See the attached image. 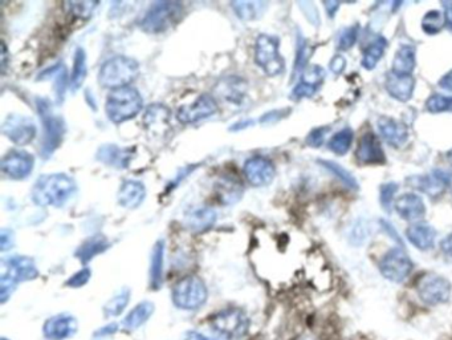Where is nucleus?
<instances>
[{
	"instance_id": "nucleus-1",
	"label": "nucleus",
	"mask_w": 452,
	"mask_h": 340,
	"mask_svg": "<svg viewBox=\"0 0 452 340\" xmlns=\"http://www.w3.org/2000/svg\"><path fill=\"white\" fill-rule=\"evenodd\" d=\"M76 193V182L64 173L46 175L36 181L32 189V200L39 206L61 208Z\"/></svg>"
},
{
	"instance_id": "nucleus-2",
	"label": "nucleus",
	"mask_w": 452,
	"mask_h": 340,
	"mask_svg": "<svg viewBox=\"0 0 452 340\" xmlns=\"http://www.w3.org/2000/svg\"><path fill=\"white\" fill-rule=\"evenodd\" d=\"M39 270L36 267L35 260L25 256H12L4 259L1 263V277H0V298L1 303H6L7 299L15 291L18 283L32 281L37 278Z\"/></svg>"
},
{
	"instance_id": "nucleus-3",
	"label": "nucleus",
	"mask_w": 452,
	"mask_h": 340,
	"mask_svg": "<svg viewBox=\"0 0 452 340\" xmlns=\"http://www.w3.org/2000/svg\"><path fill=\"white\" fill-rule=\"evenodd\" d=\"M139 75L138 63L128 56L118 55L106 60L98 72V82L106 89H121L129 87Z\"/></svg>"
},
{
	"instance_id": "nucleus-4",
	"label": "nucleus",
	"mask_w": 452,
	"mask_h": 340,
	"mask_svg": "<svg viewBox=\"0 0 452 340\" xmlns=\"http://www.w3.org/2000/svg\"><path fill=\"white\" fill-rule=\"evenodd\" d=\"M143 106V100L136 88L125 87L112 91L105 103L106 116L115 124L136 118Z\"/></svg>"
},
{
	"instance_id": "nucleus-5",
	"label": "nucleus",
	"mask_w": 452,
	"mask_h": 340,
	"mask_svg": "<svg viewBox=\"0 0 452 340\" xmlns=\"http://www.w3.org/2000/svg\"><path fill=\"white\" fill-rule=\"evenodd\" d=\"M183 6L178 1H157L143 15L141 28L148 34H163L182 18Z\"/></svg>"
},
{
	"instance_id": "nucleus-6",
	"label": "nucleus",
	"mask_w": 452,
	"mask_h": 340,
	"mask_svg": "<svg viewBox=\"0 0 452 340\" xmlns=\"http://www.w3.org/2000/svg\"><path fill=\"white\" fill-rule=\"evenodd\" d=\"M172 298L178 308L194 311L207 302L209 291L206 283L199 277L187 275L175 283Z\"/></svg>"
},
{
	"instance_id": "nucleus-7",
	"label": "nucleus",
	"mask_w": 452,
	"mask_h": 340,
	"mask_svg": "<svg viewBox=\"0 0 452 340\" xmlns=\"http://www.w3.org/2000/svg\"><path fill=\"white\" fill-rule=\"evenodd\" d=\"M37 109H39V115L41 118V124H43V130H44L41 154L44 157H49L63 142L64 134H65V122L63 118L55 113V111H52L51 104L46 100L39 99Z\"/></svg>"
},
{
	"instance_id": "nucleus-8",
	"label": "nucleus",
	"mask_w": 452,
	"mask_h": 340,
	"mask_svg": "<svg viewBox=\"0 0 452 340\" xmlns=\"http://www.w3.org/2000/svg\"><path fill=\"white\" fill-rule=\"evenodd\" d=\"M211 327L227 340H239L243 338L250 329V319L240 308H224L211 317Z\"/></svg>"
},
{
	"instance_id": "nucleus-9",
	"label": "nucleus",
	"mask_w": 452,
	"mask_h": 340,
	"mask_svg": "<svg viewBox=\"0 0 452 340\" xmlns=\"http://www.w3.org/2000/svg\"><path fill=\"white\" fill-rule=\"evenodd\" d=\"M255 61L268 76H278L284 72L285 61L280 55L276 37L260 35L256 39Z\"/></svg>"
},
{
	"instance_id": "nucleus-10",
	"label": "nucleus",
	"mask_w": 452,
	"mask_h": 340,
	"mask_svg": "<svg viewBox=\"0 0 452 340\" xmlns=\"http://www.w3.org/2000/svg\"><path fill=\"white\" fill-rule=\"evenodd\" d=\"M419 298L429 306L441 305L451 298V283L437 274L423 275L417 284Z\"/></svg>"
},
{
	"instance_id": "nucleus-11",
	"label": "nucleus",
	"mask_w": 452,
	"mask_h": 340,
	"mask_svg": "<svg viewBox=\"0 0 452 340\" xmlns=\"http://www.w3.org/2000/svg\"><path fill=\"white\" fill-rule=\"evenodd\" d=\"M380 270L386 279L401 283L413 270V262L402 248L395 247L383 256L380 262Z\"/></svg>"
},
{
	"instance_id": "nucleus-12",
	"label": "nucleus",
	"mask_w": 452,
	"mask_h": 340,
	"mask_svg": "<svg viewBox=\"0 0 452 340\" xmlns=\"http://www.w3.org/2000/svg\"><path fill=\"white\" fill-rule=\"evenodd\" d=\"M3 133L16 145H27L35 139L36 125L32 118L22 115H10L3 122Z\"/></svg>"
},
{
	"instance_id": "nucleus-13",
	"label": "nucleus",
	"mask_w": 452,
	"mask_h": 340,
	"mask_svg": "<svg viewBox=\"0 0 452 340\" xmlns=\"http://www.w3.org/2000/svg\"><path fill=\"white\" fill-rule=\"evenodd\" d=\"M243 172L245 180L256 188L269 185L276 176L273 163L261 156L248 158L244 164Z\"/></svg>"
},
{
	"instance_id": "nucleus-14",
	"label": "nucleus",
	"mask_w": 452,
	"mask_h": 340,
	"mask_svg": "<svg viewBox=\"0 0 452 340\" xmlns=\"http://www.w3.org/2000/svg\"><path fill=\"white\" fill-rule=\"evenodd\" d=\"M218 112V103L215 97L209 94H200L190 106H182L176 118L182 124H195L200 120H206Z\"/></svg>"
},
{
	"instance_id": "nucleus-15",
	"label": "nucleus",
	"mask_w": 452,
	"mask_h": 340,
	"mask_svg": "<svg viewBox=\"0 0 452 340\" xmlns=\"http://www.w3.org/2000/svg\"><path fill=\"white\" fill-rule=\"evenodd\" d=\"M35 166V158L25 151H11L1 160V170L11 180H24L30 176Z\"/></svg>"
},
{
	"instance_id": "nucleus-16",
	"label": "nucleus",
	"mask_w": 452,
	"mask_h": 340,
	"mask_svg": "<svg viewBox=\"0 0 452 340\" xmlns=\"http://www.w3.org/2000/svg\"><path fill=\"white\" fill-rule=\"evenodd\" d=\"M79 329L76 317L68 314H60L56 317H49L43 327V332L46 339L65 340L72 338Z\"/></svg>"
},
{
	"instance_id": "nucleus-17",
	"label": "nucleus",
	"mask_w": 452,
	"mask_h": 340,
	"mask_svg": "<svg viewBox=\"0 0 452 340\" xmlns=\"http://www.w3.org/2000/svg\"><path fill=\"white\" fill-rule=\"evenodd\" d=\"M356 158L361 164H383L386 157L381 142L374 133H366L361 137L356 149Z\"/></svg>"
},
{
	"instance_id": "nucleus-18",
	"label": "nucleus",
	"mask_w": 452,
	"mask_h": 340,
	"mask_svg": "<svg viewBox=\"0 0 452 340\" xmlns=\"http://www.w3.org/2000/svg\"><path fill=\"white\" fill-rule=\"evenodd\" d=\"M118 203L125 209H137L146 199V188L141 181L127 180L118 190Z\"/></svg>"
},
{
	"instance_id": "nucleus-19",
	"label": "nucleus",
	"mask_w": 452,
	"mask_h": 340,
	"mask_svg": "<svg viewBox=\"0 0 452 340\" xmlns=\"http://www.w3.org/2000/svg\"><path fill=\"white\" fill-rule=\"evenodd\" d=\"M378 130L385 141L394 148H401L408 140V130L406 125L394 118H381L378 120Z\"/></svg>"
},
{
	"instance_id": "nucleus-20",
	"label": "nucleus",
	"mask_w": 452,
	"mask_h": 340,
	"mask_svg": "<svg viewBox=\"0 0 452 340\" xmlns=\"http://www.w3.org/2000/svg\"><path fill=\"white\" fill-rule=\"evenodd\" d=\"M243 193V182L231 175L221 177L215 184V194L221 205L236 203L242 199Z\"/></svg>"
},
{
	"instance_id": "nucleus-21",
	"label": "nucleus",
	"mask_w": 452,
	"mask_h": 340,
	"mask_svg": "<svg viewBox=\"0 0 452 340\" xmlns=\"http://www.w3.org/2000/svg\"><path fill=\"white\" fill-rule=\"evenodd\" d=\"M325 72L321 67H311L306 70H304L302 76V82L296 85V88L293 89L292 96L296 100H300L304 97H311L314 96L318 88L321 87V84L324 82Z\"/></svg>"
},
{
	"instance_id": "nucleus-22",
	"label": "nucleus",
	"mask_w": 452,
	"mask_h": 340,
	"mask_svg": "<svg viewBox=\"0 0 452 340\" xmlns=\"http://www.w3.org/2000/svg\"><path fill=\"white\" fill-rule=\"evenodd\" d=\"M215 91L221 100L230 104H240L247 96V82L242 77L228 76L217 85Z\"/></svg>"
},
{
	"instance_id": "nucleus-23",
	"label": "nucleus",
	"mask_w": 452,
	"mask_h": 340,
	"mask_svg": "<svg viewBox=\"0 0 452 340\" xmlns=\"http://www.w3.org/2000/svg\"><path fill=\"white\" fill-rule=\"evenodd\" d=\"M395 210L398 214L405 218L406 221H419L426 214V206L423 200L417 194H403L395 201Z\"/></svg>"
},
{
	"instance_id": "nucleus-24",
	"label": "nucleus",
	"mask_w": 452,
	"mask_h": 340,
	"mask_svg": "<svg viewBox=\"0 0 452 340\" xmlns=\"http://www.w3.org/2000/svg\"><path fill=\"white\" fill-rule=\"evenodd\" d=\"M415 87L413 76H401L390 72L386 77V89L389 94L399 101H407L411 99Z\"/></svg>"
},
{
	"instance_id": "nucleus-25",
	"label": "nucleus",
	"mask_w": 452,
	"mask_h": 340,
	"mask_svg": "<svg viewBox=\"0 0 452 340\" xmlns=\"http://www.w3.org/2000/svg\"><path fill=\"white\" fill-rule=\"evenodd\" d=\"M415 189L429 194L431 197H435L441 194L444 188L448 184V176L444 172H434L432 175L427 176L413 177L408 181Z\"/></svg>"
},
{
	"instance_id": "nucleus-26",
	"label": "nucleus",
	"mask_w": 452,
	"mask_h": 340,
	"mask_svg": "<svg viewBox=\"0 0 452 340\" xmlns=\"http://www.w3.org/2000/svg\"><path fill=\"white\" fill-rule=\"evenodd\" d=\"M406 237L413 246L417 247L419 250H429L435 244L437 232L427 223L417 222L408 226Z\"/></svg>"
},
{
	"instance_id": "nucleus-27",
	"label": "nucleus",
	"mask_w": 452,
	"mask_h": 340,
	"mask_svg": "<svg viewBox=\"0 0 452 340\" xmlns=\"http://www.w3.org/2000/svg\"><path fill=\"white\" fill-rule=\"evenodd\" d=\"M217 211L211 208H199L186 215L185 226L193 233H202L214 226Z\"/></svg>"
},
{
	"instance_id": "nucleus-28",
	"label": "nucleus",
	"mask_w": 452,
	"mask_h": 340,
	"mask_svg": "<svg viewBox=\"0 0 452 340\" xmlns=\"http://www.w3.org/2000/svg\"><path fill=\"white\" fill-rule=\"evenodd\" d=\"M131 156H133L131 151H128L125 148H120L116 145H105L103 148H100V151L97 153V158L101 163L117 168V169L128 168Z\"/></svg>"
},
{
	"instance_id": "nucleus-29",
	"label": "nucleus",
	"mask_w": 452,
	"mask_h": 340,
	"mask_svg": "<svg viewBox=\"0 0 452 340\" xmlns=\"http://www.w3.org/2000/svg\"><path fill=\"white\" fill-rule=\"evenodd\" d=\"M170 111L164 106H151L143 118V124L146 127V130L150 132H157V133H162L163 130L169 128L170 124Z\"/></svg>"
},
{
	"instance_id": "nucleus-30",
	"label": "nucleus",
	"mask_w": 452,
	"mask_h": 340,
	"mask_svg": "<svg viewBox=\"0 0 452 340\" xmlns=\"http://www.w3.org/2000/svg\"><path fill=\"white\" fill-rule=\"evenodd\" d=\"M163 265H164V242L158 241L151 251L150 287L160 290L163 284Z\"/></svg>"
},
{
	"instance_id": "nucleus-31",
	"label": "nucleus",
	"mask_w": 452,
	"mask_h": 340,
	"mask_svg": "<svg viewBox=\"0 0 452 340\" xmlns=\"http://www.w3.org/2000/svg\"><path fill=\"white\" fill-rule=\"evenodd\" d=\"M415 68V51L414 48L403 46L395 53L393 61V73L401 76H411Z\"/></svg>"
},
{
	"instance_id": "nucleus-32",
	"label": "nucleus",
	"mask_w": 452,
	"mask_h": 340,
	"mask_svg": "<svg viewBox=\"0 0 452 340\" xmlns=\"http://www.w3.org/2000/svg\"><path fill=\"white\" fill-rule=\"evenodd\" d=\"M154 308L155 307L151 302H148V301L141 302L124 319L125 329L134 331V329H139L141 326H143L150 319L151 315L154 314Z\"/></svg>"
},
{
	"instance_id": "nucleus-33",
	"label": "nucleus",
	"mask_w": 452,
	"mask_h": 340,
	"mask_svg": "<svg viewBox=\"0 0 452 340\" xmlns=\"http://www.w3.org/2000/svg\"><path fill=\"white\" fill-rule=\"evenodd\" d=\"M231 7L240 20L254 22L263 15L267 4L264 1H233Z\"/></svg>"
},
{
	"instance_id": "nucleus-34",
	"label": "nucleus",
	"mask_w": 452,
	"mask_h": 340,
	"mask_svg": "<svg viewBox=\"0 0 452 340\" xmlns=\"http://www.w3.org/2000/svg\"><path fill=\"white\" fill-rule=\"evenodd\" d=\"M106 248H108V241L103 237H97V238L94 237L80 246V248L76 251V257L85 265L89 260H92L96 256L104 253Z\"/></svg>"
},
{
	"instance_id": "nucleus-35",
	"label": "nucleus",
	"mask_w": 452,
	"mask_h": 340,
	"mask_svg": "<svg viewBox=\"0 0 452 340\" xmlns=\"http://www.w3.org/2000/svg\"><path fill=\"white\" fill-rule=\"evenodd\" d=\"M86 53L82 48H79L75 53V60H73V70L70 76V87L72 91H77L82 88V82L86 77Z\"/></svg>"
},
{
	"instance_id": "nucleus-36",
	"label": "nucleus",
	"mask_w": 452,
	"mask_h": 340,
	"mask_svg": "<svg viewBox=\"0 0 452 340\" xmlns=\"http://www.w3.org/2000/svg\"><path fill=\"white\" fill-rule=\"evenodd\" d=\"M386 47H387V42L385 37H378L377 40H374L363 52L362 67L366 70H373L382 58Z\"/></svg>"
},
{
	"instance_id": "nucleus-37",
	"label": "nucleus",
	"mask_w": 452,
	"mask_h": 340,
	"mask_svg": "<svg viewBox=\"0 0 452 340\" xmlns=\"http://www.w3.org/2000/svg\"><path fill=\"white\" fill-rule=\"evenodd\" d=\"M130 301V290L124 289L117 294L115 298H112L104 307V313L106 317H118L124 313Z\"/></svg>"
},
{
	"instance_id": "nucleus-38",
	"label": "nucleus",
	"mask_w": 452,
	"mask_h": 340,
	"mask_svg": "<svg viewBox=\"0 0 452 340\" xmlns=\"http://www.w3.org/2000/svg\"><path fill=\"white\" fill-rule=\"evenodd\" d=\"M353 144V130L345 128V130L337 132L329 142V148L332 152L336 153L338 156H342L348 152Z\"/></svg>"
},
{
	"instance_id": "nucleus-39",
	"label": "nucleus",
	"mask_w": 452,
	"mask_h": 340,
	"mask_svg": "<svg viewBox=\"0 0 452 340\" xmlns=\"http://www.w3.org/2000/svg\"><path fill=\"white\" fill-rule=\"evenodd\" d=\"M98 3L97 1H70L64 3V7L67 11L76 19H82L86 20L92 16L93 12L97 8Z\"/></svg>"
},
{
	"instance_id": "nucleus-40",
	"label": "nucleus",
	"mask_w": 452,
	"mask_h": 340,
	"mask_svg": "<svg viewBox=\"0 0 452 340\" xmlns=\"http://www.w3.org/2000/svg\"><path fill=\"white\" fill-rule=\"evenodd\" d=\"M444 24V15L437 10H432L425 15L422 20V28L426 34H438Z\"/></svg>"
},
{
	"instance_id": "nucleus-41",
	"label": "nucleus",
	"mask_w": 452,
	"mask_h": 340,
	"mask_svg": "<svg viewBox=\"0 0 452 340\" xmlns=\"http://www.w3.org/2000/svg\"><path fill=\"white\" fill-rule=\"evenodd\" d=\"M426 106L430 112L439 113V112H452V97L450 96H441V94H434L431 96Z\"/></svg>"
},
{
	"instance_id": "nucleus-42",
	"label": "nucleus",
	"mask_w": 452,
	"mask_h": 340,
	"mask_svg": "<svg viewBox=\"0 0 452 340\" xmlns=\"http://www.w3.org/2000/svg\"><path fill=\"white\" fill-rule=\"evenodd\" d=\"M359 30H360L359 25H353V27L347 28L338 39V48L342 51H347L349 48L353 47L357 42V37H359Z\"/></svg>"
},
{
	"instance_id": "nucleus-43",
	"label": "nucleus",
	"mask_w": 452,
	"mask_h": 340,
	"mask_svg": "<svg viewBox=\"0 0 452 340\" xmlns=\"http://www.w3.org/2000/svg\"><path fill=\"white\" fill-rule=\"evenodd\" d=\"M323 165L326 166L332 173H335L336 176L340 177V178H341V181H342L344 184H347L349 188H357V182H356V180H354L353 176H351L350 173H348L344 168H341L340 165L335 164V163H329V161H325V163H323Z\"/></svg>"
},
{
	"instance_id": "nucleus-44",
	"label": "nucleus",
	"mask_w": 452,
	"mask_h": 340,
	"mask_svg": "<svg viewBox=\"0 0 452 340\" xmlns=\"http://www.w3.org/2000/svg\"><path fill=\"white\" fill-rule=\"evenodd\" d=\"M91 275L92 272L88 269V267H84L80 271H77L76 274H73L70 277V279L67 281V286L70 287H73V289H79V287H82L84 284H86L89 279H91Z\"/></svg>"
},
{
	"instance_id": "nucleus-45",
	"label": "nucleus",
	"mask_w": 452,
	"mask_h": 340,
	"mask_svg": "<svg viewBox=\"0 0 452 340\" xmlns=\"http://www.w3.org/2000/svg\"><path fill=\"white\" fill-rule=\"evenodd\" d=\"M396 190H398V185L393 184V182L385 184L381 188V203H382L383 209L390 210V206H392V202H393Z\"/></svg>"
},
{
	"instance_id": "nucleus-46",
	"label": "nucleus",
	"mask_w": 452,
	"mask_h": 340,
	"mask_svg": "<svg viewBox=\"0 0 452 340\" xmlns=\"http://www.w3.org/2000/svg\"><path fill=\"white\" fill-rule=\"evenodd\" d=\"M328 132H329V128H317V130H312L309 133V136L306 137L308 145L314 146V148H320L324 144Z\"/></svg>"
},
{
	"instance_id": "nucleus-47",
	"label": "nucleus",
	"mask_w": 452,
	"mask_h": 340,
	"mask_svg": "<svg viewBox=\"0 0 452 340\" xmlns=\"http://www.w3.org/2000/svg\"><path fill=\"white\" fill-rule=\"evenodd\" d=\"M13 246V233L8 229H3L0 233V250L7 251Z\"/></svg>"
},
{
	"instance_id": "nucleus-48",
	"label": "nucleus",
	"mask_w": 452,
	"mask_h": 340,
	"mask_svg": "<svg viewBox=\"0 0 452 340\" xmlns=\"http://www.w3.org/2000/svg\"><path fill=\"white\" fill-rule=\"evenodd\" d=\"M345 64H347V60L344 59L342 56H336L335 59L332 60V64H330V68L335 72V73H341L342 70L345 68Z\"/></svg>"
},
{
	"instance_id": "nucleus-49",
	"label": "nucleus",
	"mask_w": 452,
	"mask_h": 340,
	"mask_svg": "<svg viewBox=\"0 0 452 340\" xmlns=\"http://www.w3.org/2000/svg\"><path fill=\"white\" fill-rule=\"evenodd\" d=\"M185 340H215L211 339L207 335L205 334H200L198 331H188L186 332Z\"/></svg>"
},
{
	"instance_id": "nucleus-50",
	"label": "nucleus",
	"mask_w": 452,
	"mask_h": 340,
	"mask_svg": "<svg viewBox=\"0 0 452 340\" xmlns=\"http://www.w3.org/2000/svg\"><path fill=\"white\" fill-rule=\"evenodd\" d=\"M439 85H441L443 89L452 92V70L441 77Z\"/></svg>"
},
{
	"instance_id": "nucleus-51",
	"label": "nucleus",
	"mask_w": 452,
	"mask_h": 340,
	"mask_svg": "<svg viewBox=\"0 0 452 340\" xmlns=\"http://www.w3.org/2000/svg\"><path fill=\"white\" fill-rule=\"evenodd\" d=\"M441 250H443V253H444L446 256H448V257H451L452 258V234L448 235L447 238L443 239V242H441Z\"/></svg>"
},
{
	"instance_id": "nucleus-52",
	"label": "nucleus",
	"mask_w": 452,
	"mask_h": 340,
	"mask_svg": "<svg viewBox=\"0 0 452 340\" xmlns=\"http://www.w3.org/2000/svg\"><path fill=\"white\" fill-rule=\"evenodd\" d=\"M444 19H446V25L452 31V3H444Z\"/></svg>"
},
{
	"instance_id": "nucleus-53",
	"label": "nucleus",
	"mask_w": 452,
	"mask_h": 340,
	"mask_svg": "<svg viewBox=\"0 0 452 340\" xmlns=\"http://www.w3.org/2000/svg\"><path fill=\"white\" fill-rule=\"evenodd\" d=\"M1 70L4 72L6 67H7V47L4 43H1Z\"/></svg>"
},
{
	"instance_id": "nucleus-54",
	"label": "nucleus",
	"mask_w": 452,
	"mask_h": 340,
	"mask_svg": "<svg viewBox=\"0 0 452 340\" xmlns=\"http://www.w3.org/2000/svg\"><path fill=\"white\" fill-rule=\"evenodd\" d=\"M338 3H335V1H332V3H325V7L328 8V12L330 13V16L333 15V11H335V13H336V10L338 8Z\"/></svg>"
},
{
	"instance_id": "nucleus-55",
	"label": "nucleus",
	"mask_w": 452,
	"mask_h": 340,
	"mask_svg": "<svg viewBox=\"0 0 452 340\" xmlns=\"http://www.w3.org/2000/svg\"><path fill=\"white\" fill-rule=\"evenodd\" d=\"M447 158H448V163H450L452 166V149L450 152L447 153Z\"/></svg>"
},
{
	"instance_id": "nucleus-56",
	"label": "nucleus",
	"mask_w": 452,
	"mask_h": 340,
	"mask_svg": "<svg viewBox=\"0 0 452 340\" xmlns=\"http://www.w3.org/2000/svg\"><path fill=\"white\" fill-rule=\"evenodd\" d=\"M1 340H8V339H6V338H1Z\"/></svg>"
}]
</instances>
